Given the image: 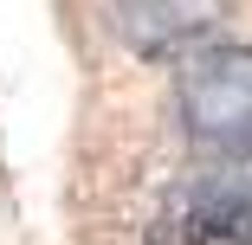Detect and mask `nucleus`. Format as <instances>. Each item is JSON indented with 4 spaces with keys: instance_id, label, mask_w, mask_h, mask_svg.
<instances>
[{
    "instance_id": "nucleus-3",
    "label": "nucleus",
    "mask_w": 252,
    "mask_h": 245,
    "mask_svg": "<svg viewBox=\"0 0 252 245\" xmlns=\"http://www.w3.org/2000/svg\"><path fill=\"white\" fill-rule=\"evenodd\" d=\"M168 245H252V200L239 193H207L188 213L168 219Z\"/></svg>"
},
{
    "instance_id": "nucleus-1",
    "label": "nucleus",
    "mask_w": 252,
    "mask_h": 245,
    "mask_svg": "<svg viewBox=\"0 0 252 245\" xmlns=\"http://www.w3.org/2000/svg\"><path fill=\"white\" fill-rule=\"evenodd\" d=\"M175 116L188 142L214 155H252V45H207L175 78Z\"/></svg>"
},
{
    "instance_id": "nucleus-2",
    "label": "nucleus",
    "mask_w": 252,
    "mask_h": 245,
    "mask_svg": "<svg viewBox=\"0 0 252 245\" xmlns=\"http://www.w3.org/2000/svg\"><path fill=\"white\" fill-rule=\"evenodd\" d=\"M233 20V0H110V32L149 65H188Z\"/></svg>"
}]
</instances>
